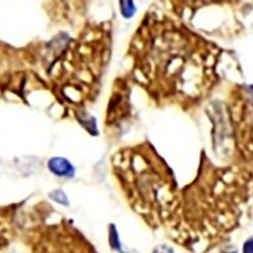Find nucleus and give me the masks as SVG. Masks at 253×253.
Here are the masks:
<instances>
[{
	"label": "nucleus",
	"instance_id": "39448f33",
	"mask_svg": "<svg viewBox=\"0 0 253 253\" xmlns=\"http://www.w3.org/2000/svg\"><path fill=\"white\" fill-rule=\"evenodd\" d=\"M153 253H174L172 248L170 247H166V246H162V247H158L154 250Z\"/></svg>",
	"mask_w": 253,
	"mask_h": 253
},
{
	"label": "nucleus",
	"instance_id": "423d86ee",
	"mask_svg": "<svg viewBox=\"0 0 253 253\" xmlns=\"http://www.w3.org/2000/svg\"><path fill=\"white\" fill-rule=\"evenodd\" d=\"M244 253H252V240H248L244 244Z\"/></svg>",
	"mask_w": 253,
	"mask_h": 253
},
{
	"label": "nucleus",
	"instance_id": "f257e3e1",
	"mask_svg": "<svg viewBox=\"0 0 253 253\" xmlns=\"http://www.w3.org/2000/svg\"><path fill=\"white\" fill-rule=\"evenodd\" d=\"M48 167L51 172L61 177H73L75 168L66 158L53 157L48 162Z\"/></svg>",
	"mask_w": 253,
	"mask_h": 253
},
{
	"label": "nucleus",
	"instance_id": "20e7f679",
	"mask_svg": "<svg viewBox=\"0 0 253 253\" xmlns=\"http://www.w3.org/2000/svg\"><path fill=\"white\" fill-rule=\"evenodd\" d=\"M110 244L113 249L121 250V242L119 233L115 225H110Z\"/></svg>",
	"mask_w": 253,
	"mask_h": 253
},
{
	"label": "nucleus",
	"instance_id": "f03ea898",
	"mask_svg": "<svg viewBox=\"0 0 253 253\" xmlns=\"http://www.w3.org/2000/svg\"><path fill=\"white\" fill-rule=\"evenodd\" d=\"M120 7L122 15L125 18H131L134 16L137 8L131 0H121L120 1Z\"/></svg>",
	"mask_w": 253,
	"mask_h": 253
},
{
	"label": "nucleus",
	"instance_id": "7ed1b4c3",
	"mask_svg": "<svg viewBox=\"0 0 253 253\" xmlns=\"http://www.w3.org/2000/svg\"><path fill=\"white\" fill-rule=\"evenodd\" d=\"M49 197L51 200L54 202L62 205V206H69V200L66 196V194L61 191V189H56V191H53L49 194Z\"/></svg>",
	"mask_w": 253,
	"mask_h": 253
}]
</instances>
